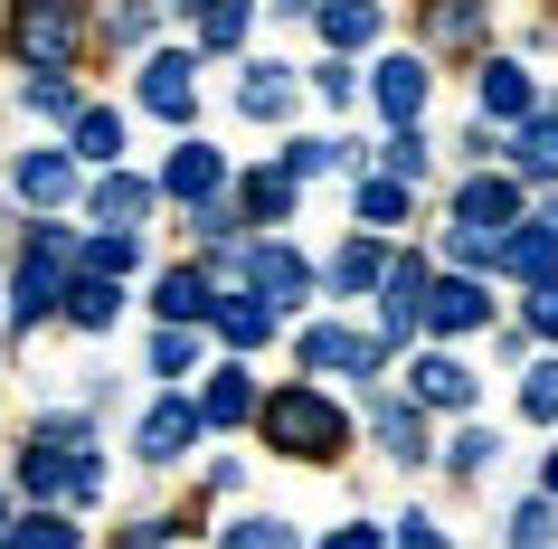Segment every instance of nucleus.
<instances>
[{
  "mask_svg": "<svg viewBox=\"0 0 558 549\" xmlns=\"http://www.w3.org/2000/svg\"><path fill=\"white\" fill-rule=\"evenodd\" d=\"M199 370H208V332H190V322H151L143 332V379L151 389H190Z\"/></svg>",
  "mask_w": 558,
  "mask_h": 549,
  "instance_id": "f704fd0d",
  "label": "nucleus"
},
{
  "mask_svg": "<svg viewBox=\"0 0 558 549\" xmlns=\"http://www.w3.org/2000/svg\"><path fill=\"white\" fill-rule=\"evenodd\" d=\"M86 95H95V76H20V86H10V105H20L38 133H66Z\"/></svg>",
  "mask_w": 558,
  "mask_h": 549,
  "instance_id": "4c0bfd02",
  "label": "nucleus"
},
{
  "mask_svg": "<svg viewBox=\"0 0 558 549\" xmlns=\"http://www.w3.org/2000/svg\"><path fill=\"white\" fill-rule=\"evenodd\" d=\"M303 29L323 38L331 58H369V48H388V0H313Z\"/></svg>",
  "mask_w": 558,
  "mask_h": 549,
  "instance_id": "c85d7f7f",
  "label": "nucleus"
},
{
  "mask_svg": "<svg viewBox=\"0 0 558 549\" xmlns=\"http://www.w3.org/2000/svg\"><path fill=\"white\" fill-rule=\"evenodd\" d=\"M58 143L76 152V171H114V162H133V105L123 95H86Z\"/></svg>",
  "mask_w": 558,
  "mask_h": 549,
  "instance_id": "393cba45",
  "label": "nucleus"
},
{
  "mask_svg": "<svg viewBox=\"0 0 558 549\" xmlns=\"http://www.w3.org/2000/svg\"><path fill=\"white\" fill-rule=\"evenodd\" d=\"M10 76H95V0H0Z\"/></svg>",
  "mask_w": 558,
  "mask_h": 549,
  "instance_id": "7ed1b4c3",
  "label": "nucleus"
},
{
  "mask_svg": "<svg viewBox=\"0 0 558 549\" xmlns=\"http://www.w3.org/2000/svg\"><path fill=\"white\" fill-rule=\"evenodd\" d=\"M388 549H454V530H445V521L426 512V502H416V512H398V521H388Z\"/></svg>",
  "mask_w": 558,
  "mask_h": 549,
  "instance_id": "de8ad7c7",
  "label": "nucleus"
},
{
  "mask_svg": "<svg viewBox=\"0 0 558 549\" xmlns=\"http://www.w3.org/2000/svg\"><path fill=\"white\" fill-rule=\"evenodd\" d=\"M303 540H313L303 521H284V512H246V502H236L228 521H208V549H303Z\"/></svg>",
  "mask_w": 558,
  "mask_h": 549,
  "instance_id": "a19ab883",
  "label": "nucleus"
},
{
  "mask_svg": "<svg viewBox=\"0 0 558 549\" xmlns=\"http://www.w3.org/2000/svg\"><path fill=\"white\" fill-rule=\"evenodd\" d=\"M549 275H558V228H539V218L521 208V218L501 228V247H493V285L521 294V285H549Z\"/></svg>",
  "mask_w": 558,
  "mask_h": 549,
  "instance_id": "c756f323",
  "label": "nucleus"
},
{
  "mask_svg": "<svg viewBox=\"0 0 558 549\" xmlns=\"http://www.w3.org/2000/svg\"><path fill=\"white\" fill-rule=\"evenodd\" d=\"M76 218H86V228H161V190H151L143 162H114V171H86Z\"/></svg>",
  "mask_w": 558,
  "mask_h": 549,
  "instance_id": "dca6fc26",
  "label": "nucleus"
},
{
  "mask_svg": "<svg viewBox=\"0 0 558 549\" xmlns=\"http://www.w3.org/2000/svg\"><path fill=\"white\" fill-rule=\"evenodd\" d=\"M256 20H265L256 0H218V10H199V20H190L180 38L199 48V67H236L246 48H256Z\"/></svg>",
  "mask_w": 558,
  "mask_h": 549,
  "instance_id": "72a5a7b5",
  "label": "nucleus"
},
{
  "mask_svg": "<svg viewBox=\"0 0 558 549\" xmlns=\"http://www.w3.org/2000/svg\"><path fill=\"white\" fill-rule=\"evenodd\" d=\"M228 285H246V294H256V303H275V313H284V322L323 313V275H313V247H303L294 228H256V237H246V247H236Z\"/></svg>",
  "mask_w": 558,
  "mask_h": 549,
  "instance_id": "39448f33",
  "label": "nucleus"
},
{
  "mask_svg": "<svg viewBox=\"0 0 558 549\" xmlns=\"http://www.w3.org/2000/svg\"><path fill=\"white\" fill-rule=\"evenodd\" d=\"M190 398H199V427L208 435H246V417H256V398H265V370H256V360L208 350V370L190 379Z\"/></svg>",
  "mask_w": 558,
  "mask_h": 549,
  "instance_id": "a211bd4d",
  "label": "nucleus"
},
{
  "mask_svg": "<svg viewBox=\"0 0 558 549\" xmlns=\"http://www.w3.org/2000/svg\"><path fill=\"white\" fill-rule=\"evenodd\" d=\"M388 247H398V237H369V228H351L341 247H331V256H313V275H323V303H331V313H360V303H369V285H379Z\"/></svg>",
  "mask_w": 558,
  "mask_h": 549,
  "instance_id": "a878e982",
  "label": "nucleus"
},
{
  "mask_svg": "<svg viewBox=\"0 0 558 549\" xmlns=\"http://www.w3.org/2000/svg\"><path fill=\"white\" fill-rule=\"evenodd\" d=\"M180 218V256H208V275H218V285H228V265H236V247H246V218H236V200L228 190H218V200H199V208H171Z\"/></svg>",
  "mask_w": 558,
  "mask_h": 549,
  "instance_id": "bb28decb",
  "label": "nucleus"
},
{
  "mask_svg": "<svg viewBox=\"0 0 558 549\" xmlns=\"http://www.w3.org/2000/svg\"><path fill=\"white\" fill-rule=\"evenodd\" d=\"M398 389H408L436 427H454V417H483V379H473V360L464 350H445V342H416V350H398Z\"/></svg>",
  "mask_w": 558,
  "mask_h": 549,
  "instance_id": "9b49d317",
  "label": "nucleus"
},
{
  "mask_svg": "<svg viewBox=\"0 0 558 549\" xmlns=\"http://www.w3.org/2000/svg\"><path fill=\"white\" fill-rule=\"evenodd\" d=\"M426 285H436V256H426V237H398V247H388V265H379V285H369V303H360L388 360L426 342Z\"/></svg>",
  "mask_w": 558,
  "mask_h": 549,
  "instance_id": "0eeeda50",
  "label": "nucleus"
},
{
  "mask_svg": "<svg viewBox=\"0 0 558 549\" xmlns=\"http://www.w3.org/2000/svg\"><path fill=\"white\" fill-rule=\"evenodd\" d=\"M171 38V0H95V67H133Z\"/></svg>",
  "mask_w": 558,
  "mask_h": 549,
  "instance_id": "5701e85b",
  "label": "nucleus"
},
{
  "mask_svg": "<svg viewBox=\"0 0 558 549\" xmlns=\"http://www.w3.org/2000/svg\"><path fill=\"white\" fill-rule=\"evenodd\" d=\"M501 549H558V502L549 492H521V502L501 512Z\"/></svg>",
  "mask_w": 558,
  "mask_h": 549,
  "instance_id": "c03bdc74",
  "label": "nucleus"
},
{
  "mask_svg": "<svg viewBox=\"0 0 558 549\" xmlns=\"http://www.w3.org/2000/svg\"><path fill=\"white\" fill-rule=\"evenodd\" d=\"M123 313H133V285H114V275H66L58 332H76V342H114Z\"/></svg>",
  "mask_w": 558,
  "mask_h": 549,
  "instance_id": "cd10ccee",
  "label": "nucleus"
},
{
  "mask_svg": "<svg viewBox=\"0 0 558 549\" xmlns=\"http://www.w3.org/2000/svg\"><path fill=\"white\" fill-rule=\"evenodd\" d=\"M76 275L143 285V275H151V228H86V218H76Z\"/></svg>",
  "mask_w": 558,
  "mask_h": 549,
  "instance_id": "2f4dec72",
  "label": "nucleus"
},
{
  "mask_svg": "<svg viewBox=\"0 0 558 549\" xmlns=\"http://www.w3.org/2000/svg\"><path fill=\"white\" fill-rule=\"evenodd\" d=\"M133 303H143L151 322H190V332H208V313H218V275H208V256H151V275L133 285Z\"/></svg>",
  "mask_w": 558,
  "mask_h": 549,
  "instance_id": "2eb2a0df",
  "label": "nucleus"
},
{
  "mask_svg": "<svg viewBox=\"0 0 558 549\" xmlns=\"http://www.w3.org/2000/svg\"><path fill=\"white\" fill-rule=\"evenodd\" d=\"M530 218H539V228H558V180H549V190H530Z\"/></svg>",
  "mask_w": 558,
  "mask_h": 549,
  "instance_id": "8fccbe9b",
  "label": "nucleus"
},
{
  "mask_svg": "<svg viewBox=\"0 0 558 549\" xmlns=\"http://www.w3.org/2000/svg\"><path fill=\"white\" fill-rule=\"evenodd\" d=\"M501 313H511V332L530 350H558V275L549 285H521V303H501Z\"/></svg>",
  "mask_w": 558,
  "mask_h": 549,
  "instance_id": "a18cd8bd",
  "label": "nucleus"
},
{
  "mask_svg": "<svg viewBox=\"0 0 558 549\" xmlns=\"http://www.w3.org/2000/svg\"><path fill=\"white\" fill-rule=\"evenodd\" d=\"M521 208H530V190L501 171V162H464V171L445 180V218H454V228H493L501 237Z\"/></svg>",
  "mask_w": 558,
  "mask_h": 549,
  "instance_id": "f3484780",
  "label": "nucleus"
},
{
  "mask_svg": "<svg viewBox=\"0 0 558 549\" xmlns=\"http://www.w3.org/2000/svg\"><path fill=\"white\" fill-rule=\"evenodd\" d=\"M530 492H549V502H558V445L539 455V484H530Z\"/></svg>",
  "mask_w": 558,
  "mask_h": 549,
  "instance_id": "3c124183",
  "label": "nucleus"
},
{
  "mask_svg": "<svg viewBox=\"0 0 558 549\" xmlns=\"http://www.w3.org/2000/svg\"><path fill=\"white\" fill-rule=\"evenodd\" d=\"M493 322H501L493 275H445V265H436V285H426V342L464 350L473 332H493Z\"/></svg>",
  "mask_w": 558,
  "mask_h": 549,
  "instance_id": "6ab92c4d",
  "label": "nucleus"
},
{
  "mask_svg": "<svg viewBox=\"0 0 558 549\" xmlns=\"http://www.w3.org/2000/svg\"><path fill=\"white\" fill-rule=\"evenodd\" d=\"M501 171L521 180V190H549V180H558V115H549V105L501 133Z\"/></svg>",
  "mask_w": 558,
  "mask_h": 549,
  "instance_id": "c9c22d12",
  "label": "nucleus"
},
{
  "mask_svg": "<svg viewBox=\"0 0 558 549\" xmlns=\"http://www.w3.org/2000/svg\"><path fill=\"white\" fill-rule=\"evenodd\" d=\"M228 200H236V218L246 228H303V180L265 152V162H236V180H228Z\"/></svg>",
  "mask_w": 558,
  "mask_h": 549,
  "instance_id": "b1692460",
  "label": "nucleus"
},
{
  "mask_svg": "<svg viewBox=\"0 0 558 549\" xmlns=\"http://www.w3.org/2000/svg\"><path fill=\"white\" fill-rule=\"evenodd\" d=\"M199 445H208V427H199V398L190 389H151L133 407V435H123V455L143 464V474H190Z\"/></svg>",
  "mask_w": 558,
  "mask_h": 549,
  "instance_id": "9d476101",
  "label": "nucleus"
},
{
  "mask_svg": "<svg viewBox=\"0 0 558 549\" xmlns=\"http://www.w3.org/2000/svg\"><path fill=\"white\" fill-rule=\"evenodd\" d=\"M408 48H426V58H483V48H493V0H416V38Z\"/></svg>",
  "mask_w": 558,
  "mask_h": 549,
  "instance_id": "aec40b11",
  "label": "nucleus"
},
{
  "mask_svg": "<svg viewBox=\"0 0 558 549\" xmlns=\"http://www.w3.org/2000/svg\"><path fill=\"white\" fill-rule=\"evenodd\" d=\"M236 180V152H218L208 133H171V152L151 162V190H161V218L171 208H199V200H218Z\"/></svg>",
  "mask_w": 558,
  "mask_h": 549,
  "instance_id": "4468645a",
  "label": "nucleus"
},
{
  "mask_svg": "<svg viewBox=\"0 0 558 549\" xmlns=\"http://www.w3.org/2000/svg\"><path fill=\"white\" fill-rule=\"evenodd\" d=\"M199 10H218V0H171V29H190V20H199Z\"/></svg>",
  "mask_w": 558,
  "mask_h": 549,
  "instance_id": "603ef678",
  "label": "nucleus"
},
{
  "mask_svg": "<svg viewBox=\"0 0 558 549\" xmlns=\"http://www.w3.org/2000/svg\"><path fill=\"white\" fill-rule=\"evenodd\" d=\"M369 171H388V180H408V190H436V133L426 123H398V133H379V152H369Z\"/></svg>",
  "mask_w": 558,
  "mask_h": 549,
  "instance_id": "ea45409f",
  "label": "nucleus"
},
{
  "mask_svg": "<svg viewBox=\"0 0 558 549\" xmlns=\"http://www.w3.org/2000/svg\"><path fill=\"white\" fill-rule=\"evenodd\" d=\"M360 445H369V455L379 464H398V474H416V484H426V474H436V417H426V407L408 398V389H398V379H379V389H360Z\"/></svg>",
  "mask_w": 558,
  "mask_h": 549,
  "instance_id": "1a4fd4ad",
  "label": "nucleus"
},
{
  "mask_svg": "<svg viewBox=\"0 0 558 549\" xmlns=\"http://www.w3.org/2000/svg\"><path fill=\"white\" fill-rule=\"evenodd\" d=\"M275 162L313 190V180H351V171H369V143H351V133H284L275 143Z\"/></svg>",
  "mask_w": 558,
  "mask_h": 549,
  "instance_id": "473e14b6",
  "label": "nucleus"
},
{
  "mask_svg": "<svg viewBox=\"0 0 558 549\" xmlns=\"http://www.w3.org/2000/svg\"><path fill=\"white\" fill-rule=\"evenodd\" d=\"M10 512H20V502H10V484H0V530H10Z\"/></svg>",
  "mask_w": 558,
  "mask_h": 549,
  "instance_id": "864d4df0",
  "label": "nucleus"
},
{
  "mask_svg": "<svg viewBox=\"0 0 558 549\" xmlns=\"http://www.w3.org/2000/svg\"><path fill=\"white\" fill-rule=\"evenodd\" d=\"M0 379H10V350H0Z\"/></svg>",
  "mask_w": 558,
  "mask_h": 549,
  "instance_id": "5fc2aeb1",
  "label": "nucleus"
},
{
  "mask_svg": "<svg viewBox=\"0 0 558 549\" xmlns=\"http://www.w3.org/2000/svg\"><path fill=\"white\" fill-rule=\"evenodd\" d=\"M199 48H190V38H161V48H143V58L123 67V105H133V115L143 123H161V133H199Z\"/></svg>",
  "mask_w": 558,
  "mask_h": 549,
  "instance_id": "423d86ee",
  "label": "nucleus"
},
{
  "mask_svg": "<svg viewBox=\"0 0 558 549\" xmlns=\"http://www.w3.org/2000/svg\"><path fill=\"white\" fill-rule=\"evenodd\" d=\"M501 464V427L493 417H454V435H436V474L445 484H483Z\"/></svg>",
  "mask_w": 558,
  "mask_h": 549,
  "instance_id": "e433bc0d",
  "label": "nucleus"
},
{
  "mask_svg": "<svg viewBox=\"0 0 558 549\" xmlns=\"http://www.w3.org/2000/svg\"><path fill=\"white\" fill-rule=\"evenodd\" d=\"M246 445L294 464V474H341L360 455V407L331 379H265L256 417H246Z\"/></svg>",
  "mask_w": 558,
  "mask_h": 549,
  "instance_id": "f257e3e1",
  "label": "nucleus"
},
{
  "mask_svg": "<svg viewBox=\"0 0 558 549\" xmlns=\"http://www.w3.org/2000/svg\"><path fill=\"white\" fill-rule=\"evenodd\" d=\"M341 190H351V228H369V237H408L416 200H426V190H408V180H388V171H351Z\"/></svg>",
  "mask_w": 558,
  "mask_h": 549,
  "instance_id": "7c9ffc66",
  "label": "nucleus"
},
{
  "mask_svg": "<svg viewBox=\"0 0 558 549\" xmlns=\"http://www.w3.org/2000/svg\"><path fill=\"white\" fill-rule=\"evenodd\" d=\"M236 123H265V133H284V123L303 115V67L275 58V48H246L236 58V86H228Z\"/></svg>",
  "mask_w": 558,
  "mask_h": 549,
  "instance_id": "ddd939ff",
  "label": "nucleus"
},
{
  "mask_svg": "<svg viewBox=\"0 0 558 549\" xmlns=\"http://www.w3.org/2000/svg\"><path fill=\"white\" fill-rule=\"evenodd\" d=\"M208 350H228V360H265V350H284V313H275V303H256L246 285H218Z\"/></svg>",
  "mask_w": 558,
  "mask_h": 549,
  "instance_id": "4be33fe9",
  "label": "nucleus"
},
{
  "mask_svg": "<svg viewBox=\"0 0 558 549\" xmlns=\"http://www.w3.org/2000/svg\"><path fill=\"white\" fill-rule=\"evenodd\" d=\"M360 105L398 133V123H426V105H436V58L426 48H369L360 58Z\"/></svg>",
  "mask_w": 558,
  "mask_h": 549,
  "instance_id": "f8f14e48",
  "label": "nucleus"
},
{
  "mask_svg": "<svg viewBox=\"0 0 558 549\" xmlns=\"http://www.w3.org/2000/svg\"><path fill=\"white\" fill-rule=\"evenodd\" d=\"M284 360H294V379H331L341 398H360V389H379L398 360L379 350V332L360 313H303V322H284Z\"/></svg>",
  "mask_w": 558,
  "mask_h": 549,
  "instance_id": "20e7f679",
  "label": "nucleus"
},
{
  "mask_svg": "<svg viewBox=\"0 0 558 549\" xmlns=\"http://www.w3.org/2000/svg\"><path fill=\"white\" fill-rule=\"evenodd\" d=\"M10 549H95L86 512H66V502H20L10 512Z\"/></svg>",
  "mask_w": 558,
  "mask_h": 549,
  "instance_id": "58836bf2",
  "label": "nucleus"
},
{
  "mask_svg": "<svg viewBox=\"0 0 558 549\" xmlns=\"http://www.w3.org/2000/svg\"><path fill=\"white\" fill-rule=\"evenodd\" d=\"M303 95H313V105H331V115H360V58H313L303 67Z\"/></svg>",
  "mask_w": 558,
  "mask_h": 549,
  "instance_id": "37998d69",
  "label": "nucleus"
},
{
  "mask_svg": "<svg viewBox=\"0 0 558 549\" xmlns=\"http://www.w3.org/2000/svg\"><path fill=\"white\" fill-rule=\"evenodd\" d=\"M76 275V218H10L0 247V350H29L58 332V294Z\"/></svg>",
  "mask_w": 558,
  "mask_h": 549,
  "instance_id": "f03ea898",
  "label": "nucleus"
},
{
  "mask_svg": "<svg viewBox=\"0 0 558 549\" xmlns=\"http://www.w3.org/2000/svg\"><path fill=\"white\" fill-rule=\"evenodd\" d=\"M0 549H10V530H0Z\"/></svg>",
  "mask_w": 558,
  "mask_h": 549,
  "instance_id": "6e6d98bb",
  "label": "nucleus"
},
{
  "mask_svg": "<svg viewBox=\"0 0 558 549\" xmlns=\"http://www.w3.org/2000/svg\"><path fill=\"white\" fill-rule=\"evenodd\" d=\"M530 115H539V76H530V58L483 48V58H473V123L511 133V123H530Z\"/></svg>",
  "mask_w": 558,
  "mask_h": 549,
  "instance_id": "412c9836",
  "label": "nucleus"
},
{
  "mask_svg": "<svg viewBox=\"0 0 558 549\" xmlns=\"http://www.w3.org/2000/svg\"><path fill=\"white\" fill-rule=\"evenodd\" d=\"M303 549H388V521H369V512H351V521H331V530H313Z\"/></svg>",
  "mask_w": 558,
  "mask_h": 549,
  "instance_id": "09e8293b",
  "label": "nucleus"
},
{
  "mask_svg": "<svg viewBox=\"0 0 558 549\" xmlns=\"http://www.w3.org/2000/svg\"><path fill=\"white\" fill-rule=\"evenodd\" d=\"M190 492H199L208 512L246 492V455H236V435H208V445H199V464H190Z\"/></svg>",
  "mask_w": 558,
  "mask_h": 549,
  "instance_id": "79ce46f5",
  "label": "nucleus"
},
{
  "mask_svg": "<svg viewBox=\"0 0 558 549\" xmlns=\"http://www.w3.org/2000/svg\"><path fill=\"white\" fill-rule=\"evenodd\" d=\"M521 427H549L558 435V350H530V370H521Z\"/></svg>",
  "mask_w": 558,
  "mask_h": 549,
  "instance_id": "49530a36",
  "label": "nucleus"
},
{
  "mask_svg": "<svg viewBox=\"0 0 558 549\" xmlns=\"http://www.w3.org/2000/svg\"><path fill=\"white\" fill-rule=\"evenodd\" d=\"M76 190H86V171H76V152L58 133L0 152V208L10 218H76Z\"/></svg>",
  "mask_w": 558,
  "mask_h": 549,
  "instance_id": "6e6552de",
  "label": "nucleus"
}]
</instances>
